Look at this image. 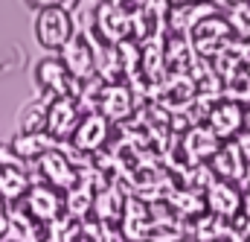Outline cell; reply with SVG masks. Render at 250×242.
I'll use <instances>...</instances> for the list:
<instances>
[{"instance_id":"obj_2","label":"cell","mask_w":250,"mask_h":242,"mask_svg":"<svg viewBox=\"0 0 250 242\" xmlns=\"http://www.w3.org/2000/svg\"><path fill=\"white\" fill-rule=\"evenodd\" d=\"M82 105L76 97H59V99H50L47 105V134L59 143V140H67L73 137V131L79 128L82 122Z\"/></svg>"},{"instance_id":"obj_20","label":"cell","mask_w":250,"mask_h":242,"mask_svg":"<svg viewBox=\"0 0 250 242\" xmlns=\"http://www.w3.org/2000/svg\"><path fill=\"white\" fill-rule=\"evenodd\" d=\"M245 178H248V181H250V164H248V175H245Z\"/></svg>"},{"instance_id":"obj_17","label":"cell","mask_w":250,"mask_h":242,"mask_svg":"<svg viewBox=\"0 0 250 242\" xmlns=\"http://www.w3.org/2000/svg\"><path fill=\"white\" fill-rule=\"evenodd\" d=\"M26 3H29V6H35V9L41 12V9H53V6H62L64 0H26Z\"/></svg>"},{"instance_id":"obj_1","label":"cell","mask_w":250,"mask_h":242,"mask_svg":"<svg viewBox=\"0 0 250 242\" xmlns=\"http://www.w3.org/2000/svg\"><path fill=\"white\" fill-rule=\"evenodd\" d=\"M76 35L73 26V15L64 6H53V9H41L35 18V38L44 50H62L64 44Z\"/></svg>"},{"instance_id":"obj_14","label":"cell","mask_w":250,"mask_h":242,"mask_svg":"<svg viewBox=\"0 0 250 242\" xmlns=\"http://www.w3.org/2000/svg\"><path fill=\"white\" fill-rule=\"evenodd\" d=\"M15 152V158H26V161H38L41 155H47L50 149H56V140L44 131V134H18L9 146Z\"/></svg>"},{"instance_id":"obj_16","label":"cell","mask_w":250,"mask_h":242,"mask_svg":"<svg viewBox=\"0 0 250 242\" xmlns=\"http://www.w3.org/2000/svg\"><path fill=\"white\" fill-rule=\"evenodd\" d=\"M233 143L239 146V152H242V158H245V161L250 164V131H242V134H239V137H236Z\"/></svg>"},{"instance_id":"obj_10","label":"cell","mask_w":250,"mask_h":242,"mask_svg":"<svg viewBox=\"0 0 250 242\" xmlns=\"http://www.w3.org/2000/svg\"><path fill=\"white\" fill-rule=\"evenodd\" d=\"M96 111L108 122H123L131 117V91L125 85H105L96 102Z\"/></svg>"},{"instance_id":"obj_3","label":"cell","mask_w":250,"mask_h":242,"mask_svg":"<svg viewBox=\"0 0 250 242\" xmlns=\"http://www.w3.org/2000/svg\"><path fill=\"white\" fill-rule=\"evenodd\" d=\"M207 120H209L207 128L221 143H230V140H236L245 131V108L239 102H233V99H221L218 105H212V111H209Z\"/></svg>"},{"instance_id":"obj_18","label":"cell","mask_w":250,"mask_h":242,"mask_svg":"<svg viewBox=\"0 0 250 242\" xmlns=\"http://www.w3.org/2000/svg\"><path fill=\"white\" fill-rule=\"evenodd\" d=\"M242 213L250 219V181H248V187H245V193H242Z\"/></svg>"},{"instance_id":"obj_6","label":"cell","mask_w":250,"mask_h":242,"mask_svg":"<svg viewBox=\"0 0 250 242\" xmlns=\"http://www.w3.org/2000/svg\"><path fill=\"white\" fill-rule=\"evenodd\" d=\"M35 82L41 91H47L53 99L59 97H76L79 91L73 88L76 79L67 73V67L62 64V59H41L35 67Z\"/></svg>"},{"instance_id":"obj_9","label":"cell","mask_w":250,"mask_h":242,"mask_svg":"<svg viewBox=\"0 0 250 242\" xmlns=\"http://www.w3.org/2000/svg\"><path fill=\"white\" fill-rule=\"evenodd\" d=\"M209 164H212V175H218V181L236 184L248 175V161L242 158V152H239V146L233 140L221 143V149L209 158Z\"/></svg>"},{"instance_id":"obj_4","label":"cell","mask_w":250,"mask_h":242,"mask_svg":"<svg viewBox=\"0 0 250 242\" xmlns=\"http://www.w3.org/2000/svg\"><path fill=\"white\" fill-rule=\"evenodd\" d=\"M23 204H26L29 219H35V222H56L64 210L62 193L53 190L50 184H32L26 198H23Z\"/></svg>"},{"instance_id":"obj_13","label":"cell","mask_w":250,"mask_h":242,"mask_svg":"<svg viewBox=\"0 0 250 242\" xmlns=\"http://www.w3.org/2000/svg\"><path fill=\"white\" fill-rule=\"evenodd\" d=\"M218 149H221V140H218L209 128H192L187 137H184V152H187L192 161L212 158Z\"/></svg>"},{"instance_id":"obj_19","label":"cell","mask_w":250,"mask_h":242,"mask_svg":"<svg viewBox=\"0 0 250 242\" xmlns=\"http://www.w3.org/2000/svg\"><path fill=\"white\" fill-rule=\"evenodd\" d=\"M245 131H250V108L245 111Z\"/></svg>"},{"instance_id":"obj_8","label":"cell","mask_w":250,"mask_h":242,"mask_svg":"<svg viewBox=\"0 0 250 242\" xmlns=\"http://www.w3.org/2000/svg\"><path fill=\"white\" fill-rule=\"evenodd\" d=\"M38 169H41V175H44V181L50 184L53 190H73L76 184H79V175H76V169H73V164L64 158L62 152H56V149H50L47 155H41L38 158Z\"/></svg>"},{"instance_id":"obj_7","label":"cell","mask_w":250,"mask_h":242,"mask_svg":"<svg viewBox=\"0 0 250 242\" xmlns=\"http://www.w3.org/2000/svg\"><path fill=\"white\" fill-rule=\"evenodd\" d=\"M108 134H111V122L105 120L99 111H87L70 140H73V146L79 152H96L99 146L108 143Z\"/></svg>"},{"instance_id":"obj_11","label":"cell","mask_w":250,"mask_h":242,"mask_svg":"<svg viewBox=\"0 0 250 242\" xmlns=\"http://www.w3.org/2000/svg\"><path fill=\"white\" fill-rule=\"evenodd\" d=\"M29 187H32V181H29V175H26L21 161L0 167V201L3 204H15V201L26 198Z\"/></svg>"},{"instance_id":"obj_12","label":"cell","mask_w":250,"mask_h":242,"mask_svg":"<svg viewBox=\"0 0 250 242\" xmlns=\"http://www.w3.org/2000/svg\"><path fill=\"white\" fill-rule=\"evenodd\" d=\"M207 204L218 216L233 219L236 213H242V193H239L236 184H230V181H212L207 187Z\"/></svg>"},{"instance_id":"obj_5","label":"cell","mask_w":250,"mask_h":242,"mask_svg":"<svg viewBox=\"0 0 250 242\" xmlns=\"http://www.w3.org/2000/svg\"><path fill=\"white\" fill-rule=\"evenodd\" d=\"M59 53H62V64L76 82H84L96 73V56H93L90 41L84 35H73Z\"/></svg>"},{"instance_id":"obj_15","label":"cell","mask_w":250,"mask_h":242,"mask_svg":"<svg viewBox=\"0 0 250 242\" xmlns=\"http://www.w3.org/2000/svg\"><path fill=\"white\" fill-rule=\"evenodd\" d=\"M47 99H32L23 105V111L18 114V128L21 134H44L47 131Z\"/></svg>"}]
</instances>
